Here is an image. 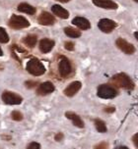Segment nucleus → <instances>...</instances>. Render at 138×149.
<instances>
[{
	"instance_id": "28",
	"label": "nucleus",
	"mask_w": 138,
	"mask_h": 149,
	"mask_svg": "<svg viewBox=\"0 0 138 149\" xmlns=\"http://www.w3.org/2000/svg\"><path fill=\"white\" fill-rule=\"evenodd\" d=\"M107 147H108V143H106V142H102V143H100V144L95 146V148H107Z\"/></svg>"
},
{
	"instance_id": "32",
	"label": "nucleus",
	"mask_w": 138,
	"mask_h": 149,
	"mask_svg": "<svg viewBox=\"0 0 138 149\" xmlns=\"http://www.w3.org/2000/svg\"><path fill=\"white\" fill-rule=\"evenodd\" d=\"M2 55H3V51H2V49L0 48V56H2Z\"/></svg>"
},
{
	"instance_id": "23",
	"label": "nucleus",
	"mask_w": 138,
	"mask_h": 149,
	"mask_svg": "<svg viewBox=\"0 0 138 149\" xmlns=\"http://www.w3.org/2000/svg\"><path fill=\"white\" fill-rule=\"evenodd\" d=\"M25 86H27V88H34V86H39V82L34 81H28L25 82Z\"/></svg>"
},
{
	"instance_id": "22",
	"label": "nucleus",
	"mask_w": 138,
	"mask_h": 149,
	"mask_svg": "<svg viewBox=\"0 0 138 149\" xmlns=\"http://www.w3.org/2000/svg\"><path fill=\"white\" fill-rule=\"evenodd\" d=\"M11 118L14 121H22L23 120V114L20 111H13L11 113Z\"/></svg>"
},
{
	"instance_id": "9",
	"label": "nucleus",
	"mask_w": 138,
	"mask_h": 149,
	"mask_svg": "<svg viewBox=\"0 0 138 149\" xmlns=\"http://www.w3.org/2000/svg\"><path fill=\"white\" fill-rule=\"evenodd\" d=\"M93 3L97 7L108 10H115L118 7V5L113 0H93Z\"/></svg>"
},
{
	"instance_id": "4",
	"label": "nucleus",
	"mask_w": 138,
	"mask_h": 149,
	"mask_svg": "<svg viewBox=\"0 0 138 149\" xmlns=\"http://www.w3.org/2000/svg\"><path fill=\"white\" fill-rule=\"evenodd\" d=\"M9 26L14 30H23L30 26V22L23 16L13 15L9 20Z\"/></svg>"
},
{
	"instance_id": "31",
	"label": "nucleus",
	"mask_w": 138,
	"mask_h": 149,
	"mask_svg": "<svg viewBox=\"0 0 138 149\" xmlns=\"http://www.w3.org/2000/svg\"><path fill=\"white\" fill-rule=\"evenodd\" d=\"M134 37L138 40V31H135V33H134Z\"/></svg>"
},
{
	"instance_id": "19",
	"label": "nucleus",
	"mask_w": 138,
	"mask_h": 149,
	"mask_svg": "<svg viewBox=\"0 0 138 149\" xmlns=\"http://www.w3.org/2000/svg\"><path fill=\"white\" fill-rule=\"evenodd\" d=\"M64 33L67 36L71 37V38H77V37L81 36V31H79L76 29H73L71 26H67L64 29Z\"/></svg>"
},
{
	"instance_id": "3",
	"label": "nucleus",
	"mask_w": 138,
	"mask_h": 149,
	"mask_svg": "<svg viewBox=\"0 0 138 149\" xmlns=\"http://www.w3.org/2000/svg\"><path fill=\"white\" fill-rule=\"evenodd\" d=\"M97 94L103 99H111V98H115L118 94V92L115 87L110 84H102L98 87Z\"/></svg>"
},
{
	"instance_id": "16",
	"label": "nucleus",
	"mask_w": 138,
	"mask_h": 149,
	"mask_svg": "<svg viewBox=\"0 0 138 149\" xmlns=\"http://www.w3.org/2000/svg\"><path fill=\"white\" fill-rule=\"evenodd\" d=\"M51 11L55 16H57V17H59L61 19L69 18V12L63 7L60 6V5H57V4L54 5V6L51 7Z\"/></svg>"
},
{
	"instance_id": "15",
	"label": "nucleus",
	"mask_w": 138,
	"mask_h": 149,
	"mask_svg": "<svg viewBox=\"0 0 138 149\" xmlns=\"http://www.w3.org/2000/svg\"><path fill=\"white\" fill-rule=\"evenodd\" d=\"M65 116L67 119H69L70 121H72V123L75 127H80V129H83V127H85L84 122L82 121V119L77 115V114L73 113V112H66Z\"/></svg>"
},
{
	"instance_id": "21",
	"label": "nucleus",
	"mask_w": 138,
	"mask_h": 149,
	"mask_svg": "<svg viewBox=\"0 0 138 149\" xmlns=\"http://www.w3.org/2000/svg\"><path fill=\"white\" fill-rule=\"evenodd\" d=\"M8 41H9V36H8L7 31L0 26V42L1 43H7Z\"/></svg>"
},
{
	"instance_id": "24",
	"label": "nucleus",
	"mask_w": 138,
	"mask_h": 149,
	"mask_svg": "<svg viewBox=\"0 0 138 149\" xmlns=\"http://www.w3.org/2000/svg\"><path fill=\"white\" fill-rule=\"evenodd\" d=\"M74 46H75V45H74L73 42H71V41L65 42V44H64L65 49L68 50V51H73V50H74Z\"/></svg>"
},
{
	"instance_id": "7",
	"label": "nucleus",
	"mask_w": 138,
	"mask_h": 149,
	"mask_svg": "<svg viewBox=\"0 0 138 149\" xmlns=\"http://www.w3.org/2000/svg\"><path fill=\"white\" fill-rule=\"evenodd\" d=\"M116 23L115 21L110 20V19H102V20L99 21L98 23V26L103 33H111L116 28Z\"/></svg>"
},
{
	"instance_id": "11",
	"label": "nucleus",
	"mask_w": 138,
	"mask_h": 149,
	"mask_svg": "<svg viewBox=\"0 0 138 149\" xmlns=\"http://www.w3.org/2000/svg\"><path fill=\"white\" fill-rule=\"evenodd\" d=\"M38 22L42 26H51L55 23V18L49 12H42L39 16Z\"/></svg>"
},
{
	"instance_id": "18",
	"label": "nucleus",
	"mask_w": 138,
	"mask_h": 149,
	"mask_svg": "<svg viewBox=\"0 0 138 149\" xmlns=\"http://www.w3.org/2000/svg\"><path fill=\"white\" fill-rule=\"evenodd\" d=\"M23 41L28 47H34L37 42H38V37H37L36 34H29L24 38Z\"/></svg>"
},
{
	"instance_id": "33",
	"label": "nucleus",
	"mask_w": 138,
	"mask_h": 149,
	"mask_svg": "<svg viewBox=\"0 0 138 149\" xmlns=\"http://www.w3.org/2000/svg\"><path fill=\"white\" fill-rule=\"evenodd\" d=\"M134 1L136 2V3H138V0H134Z\"/></svg>"
},
{
	"instance_id": "5",
	"label": "nucleus",
	"mask_w": 138,
	"mask_h": 149,
	"mask_svg": "<svg viewBox=\"0 0 138 149\" xmlns=\"http://www.w3.org/2000/svg\"><path fill=\"white\" fill-rule=\"evenodd\" d=\"M2 100L8 105H19L22 103L23 98L18 93L12 91H4L2 93Z\"/></svg>"
},
{
	"instance_id": "20",
	"label": "nucleus",
	"mask_w": 138,
	"mask_h": 149,
	"mask_svg": "<svg viewBox=\"0 0 138 149\" xmlns=\"http://www.w3.org/2000/svg\"><path fill=\"white\" fill-rule=\"evenodd\" d=\"M95 127H96V129L99 132H107V126H106V123L100 119L95 120Z\"/></svg>"
},
{
	"instance_id": "27",
	"label": "nucleus",
	"mask_w": 138,
	"mask_h": 149,
	"mask_svg": "<svg viewBox=\"0 0 138 149\" xmlns=\"http://www.w3.org/2000/svg\"><path fill=\"white\" fill-rule=\"evenodd\" d=\"M62 138H63V134H61V132L57 134L54 136V139L56 140V141H60V140H62Z\"/></svg>"
},
{
	"instance_id": "17",
	"label": "nucleus",
	"mask_w": 138,
	"mask_h": 149,
	"mask_svg": "<svg viewBox=\"0 0 138 149\" xmlns=\"http://www.w3.org/2000/svg\"><path fill=\"white\" fill-rule=\"evenodd\" d=\"M18 11L22 12V13H26L28 15H34L36 14V8L32 5L28 4V3H21L18 6Z\"/></svg>"
},
{
	"instance_id": "12",
	"label": "nucleus",
	"mask_w": 138,
	"mask_h": 149,
	"mask_svg": "<svg viewBox=\"0 0 138 149\" xmlns=\"http://www.w3.org/2000/svg\"><path fill=\"white\" fill-rule=\"evenodd\" d=\"M81 87H82L81 81H73L64 89V94L68 97H72L81 89Z\"/></svg>"
},
{
	"instance_id": "2",
	"label": "nucleus",
	"mask_w": 138,
	"mask_h": 149,
	"mask_svg": "<svg viewBox=\"0 0 138 149\" xmlns=\"http://www.w3.org/2000/svg\"><path fill=\"white\" fill-rule=\"evenodd\" d=\"M26 70L28 71L29 74H33L34 77L42 76L46 73V68H44V64L37 58H33L29 61L27 66H26Z\"/></svg>"
},
{
	"instance_id": "1",
	"label": "nucleus",
	"mask_w": 138,
	"mask_h": 149,
	"mask_svg": "<svg viewBox=\"0 0 138 149\" xmlns=\"http://www.w3.org/2000/svg\"><path fill=\"white\" fill-rule=\"evenodd\" d=\"M111 82H113V86H115L118 87H121V88L128 89V90L134 89V87H135V84H134V82L132 81V79L124 73H120V74H115V76H113V78H111Z\"/></svg>"
},
{
	"instance_id": "6",
	"label": "nucleus",
	"mask_w": 138,
	"mask_h": 149,
	"mask_svg": "<svg viewBox=\"0 0 138 149\" xmlns=\"http://www.w3.org/2000/svg\"><path fill=\"white\" fill-rule=\"evenodd\" d=\"M58 71L62 78H67V77L72 73V66L71 63L66 57H61L58 65Z\"/></svg>"
},
{
	"instance_id": "30",
	"label": "nucleus",
	"mask_w": 138,
	"mask_h": 149,
	"mask_svg": "<svg viewBox=\"0 0 138 149\" xmlns=\"http://www.w3.org/2000/svg\"><path fill=\"white\" fill-rule=\"evenodd\" d=\"M57 1L62 2V3H67V2H69V1H70V0H57Z\"/></svg>"
},
{
	"instance_id": "26",
	"label": "nucleus",
	"mask_w": 138,
	"mask_h": 149,
	"mask_svg": "<svg viewBox=\"0 0 138 149\" xmlns=\"http://www.w3.org/2000/svg\"><path fill=\"white\" fill-rule=\"evenodd\" d=\"M132 142H133V144L135 147L138 148V132L136 134H134L133 136H132Z\"/></svg>"
},
{
	"instance_id": "25",
	"label": "nucleus",
	"mask_w": 138,
	"mask_h": 149,
	"mask_svg": "<svg viewBox=\"0 0 138 149\" xmlns=\"http://www.w3.org/2000/svg\"><path fill=\"white\" fill-rule=\"evenodd\" d=\"M41 148V144L38 142H31L28 145V149H39Z\"/></svg>"
},
{
	"instance_id": "29",
	"label": "nucleus",
	"mask_w": 138,
	"mask_h": 149,
	"mask_svg": "<svg viewBox=\"0 0 138 149\" xmlns=\"http://www.w3.org/2000/svg\"><path fill=\"white\" fill-rule=\"evenodd\" d=\"M115 111V107H108V108H105V112L107 113H113Z\"/></svg>"
},
{
	"instance_id": "14",
	"label": "nucleus",
	"mask_w": 138,
	"mask_h": 149,
	"mask_svg": "<svg viewBox=\"0 0 138 149\" xmlns=\"http://www.w3.org/2000/svg\"><path fill=\"white\" fill-rule=\"evenodd\" d=\"M54 45H55V42L52 40V39L42 38L41 39V41H39V50H41L42 53H49L52 50Z\"/></svg>"
},
{
	"instance_id": "8",
	"label": "nucleus",
	"mask_w": 138,
	"mask_h": 149,
	"mask_svg": "<svg viewBox=\"0 0 138 149\" xmlns=\"http://www.w3.org/2000/svg\"><path fill=\"white\" fill-rule=\"evenodd\" d=\"M115 44L118 47V49H120L121 51L127 55H131L135 52V47L123 38H118L115 41Z\"/></svg>"
},
{
	"instance_id": "13",
	"label": "nucleus",
	"mask_w": 138,
	"mask_h": 149,
	"mask_svg": "<svg viewBox=\"0 0 138 149\" xmlns=\"http://www.w3.org/2000/svg\"><path fill=\"white\" fill-rule=\"evenodd\" d=\"M72 24L82 31L89 30L91 28V24H90L89 20H87L86 18L83 17H75L72 20Z\"/></svg>"
},
{
	"instance_id": "10",
	"label": "nucleus",
	"mask_w": 138,
	"mask_h": 149,
	"mask_svg": "<svg viewBox=\"0 0 138 149\" xmlns=\"http://www.w3.org/2000/svg\"><path fill=\"white\" fill-rule=\"evenodd\" d=\"M38 89H37V93L38 95H46V94H49V93L54 92V86L52 82L50 81H46V82H42L39 86H38Z\"/></svg>"
}]
</instances>
